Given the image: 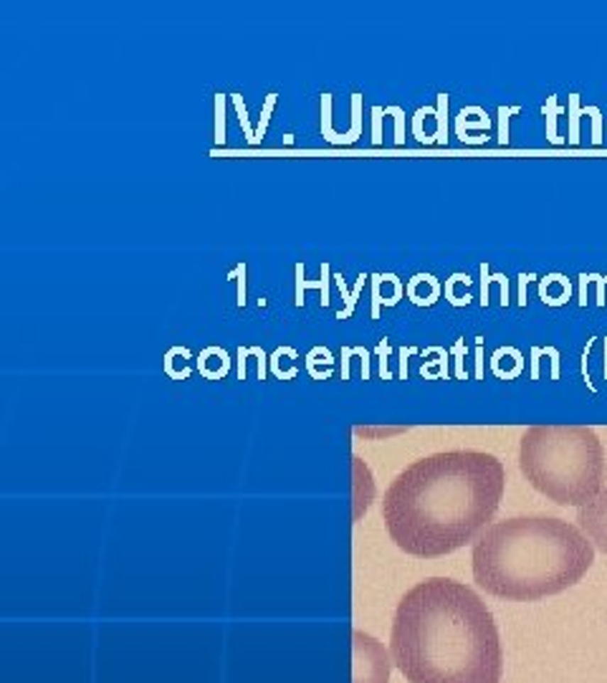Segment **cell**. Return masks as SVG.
<instances>
[{
    "mask_svg": "<svg viewBox=\"0 0 607 683\" xmlns=\"http://www.w3.org/2000/svg\"><path fill=\"white\" fill-rule=\"evenodd\" d=\"M435 122H438L435 142L445 145V142H448V94H438V114H435Z\"/></svg>",
    "mask_w": 607,
    "mask_h": 683,
    "instance_id": "cell-15",
    "label": "cell"
},
{
    "mask_svg": "<svg viewBox=\"0 0 607 683\" xmlns=\"http://www.w3.org/2000/svg\"><path fill=\"white\" fill-rule=\"evenodd\" d=\"M197 370L208 380H220V377H226L231 372V354L223 347H218V344L205 347L197 354Z\"/></svg>",
    "mask_w": 607,
    "mask_h": 683,
    "instance_id": "cell-10",
    "label": "cell"
},
{
    "mask_svg": "<svg viewBox=\"0 0 607 683\" xmlns=\"http://www.w3.org/2000/svg\"><path fill=\"white\" fill-rule=\"evenodd\" d=\"M526 481L562 506H584L605 488V448L587 425H532L521 435Z\"/></svg>",
    "mask_w": 607,
    "mask_h": 683,
    "instance_id": "cell-4",
    "label": "cell"
},
{
    "mask_svg": "<svg viewBox=\"0 0 607 683\" xmlns=\"http://www.w3.org/2000/svg\"><path fill=\"white\" fill-rule=\"evenodd\" d=\"M276 99H278V94H268L266 97V104H263V111H261V122H258V129H256L253 145L263 142V134H266L268 122H271V111H273V106H276Z\"/></svg>",
    "mask_w": 607,
    "mask_h": 683,
    "instance_id": "cell-17",
    "label": "cell"
},
{
    "mask_svg": "<svg viewBox=\"0 0 607 683\" xmlns=\"http://www.w3.org/2000/svg\"><path fill=\"white\" fill-rule=\"evenodd\" d=\"M385 114L395 116V145H403L405 142V111L400 106H388Z\"/></svg>",
    "mask_w": 607,
    "mask_h": 683,
    "instance_id": "cell-23",
    "label": "cell"
},
{
    "mask_svg": "<svg viewBox=\"0 0 607 683\" xmlns=\"http://www.w3.org/2000/svg\"><path fill=\"white\" fill-rule=\"evenodd\" d=\"M410 354H417L415 347H403L400 349V372H403V380H408V357Z\"/></svg>",
    "mask_w": 607,
    "mask_h": 683,
    "instance_id": "cell-28",
    "label": "cell"
},
{
    "mask_svg": "<svg viewBox=\"0 0 607 683\" xmlns=\"http://www.w3.org/2000/svg\"><path fill=\"white\" fill-rule=\"evenodd\" d=\"M367 278H370L367 273H359L357 284H354L352 289H347V281H344L341 273H334V276H332V281L339 286L341 296H344V307L337 312V319H339V322H344V319H349L354 314V309H357V299H359V294H362L364 284H367Z\"/></svg>",
    "mask_w": 607,
    "mask_h": 683,
    "instance_id": "cell-13",
    "label": "cell"
},
{
    "mask_svg": "<svg viewBox=\"0 0 607 683\" xmlns=\"http://www.w3.org/2000/svg\"><path fill=\"white\" fill-rule=\"evenodd\" d=\"M251 357L258 359V377L261 380H266V352L261 347H241L238 349V380H246V362H248Z\"/></svg>",
    "mask_w": 607,
    "mask_h": 683,
    "instance_id": "cell-14",
    "label": "cell"
},
{
    "mask_svg": "<svg viewBox=\"0 0 607 683\" xmlns=\"http://www.w3.org/2000/svg\"><path fill=\"white\" fill-rule=\"evenodd\" d=\"M231 97H233V104H236V109H238V122H241V127H243V137L248 139V145H253L256 132L251 129L248 111H246V104H243V97L241 94H231Z\"/></svg>",
    "mask_w": 607,
    "mask_h": 683,
    "instance_id": "cell-19",
    "label": "cell"
},
{
    "mask_svg": "<svg viewBox=\"0 0 607 683\" xmlns=\"http://www.w3.org/2000/svg\"><path fill=\"white\" fill-rule=\"evenodd\" d=\"M463 349H466V342L463 339H458L456 342V347H453V354H456V375L458 377H466V372H463Z\"/></svg>",
    "mask_w": 607,
    "mask_h": 683,
    "instance_id": "cell-27",
    "label": "cell"
},
{
    "mask_svg": "<svg viewBox=\"0 0 607 683\" xmlns=\"http://www.w3.org/2000/svg\"><path fill=\"white\" fill-rule=\"evenodd\" d=\"M557 99L549 97L547 99V106H544V114H547V137H549V142H554V145H559L562 139L557 137Z\"/></svg>",
    "mask_w": 607,
    "mask_h": 683,
    "instance_id": "cell-20",
    "label": "cell"
},
{
    "mask_svg": "<svg viewBox=\"0 0 607 683\" xmlns=\"http://www.w3.org/2000/svg\"><path fill=\"white\" fill-rule=\"evenodd\" d=\"M390 653L408 683H501L503 648L474 587L425 577L398 602Z\"/></svg>",
    "mask_w": 607,
    "mask_h": 683,
    "instance_id": "cell-2",
    "label": "cell"
},
{
    "mask_svg": "<svg viewBox=\"0 0 607 683\" xmlns=\"http://www.w3.org/2000/svg\"><path fill=\"white\" fill-rule=\"evenodd\" d=\"M519 111H521L519 106H509V109L501 106V109H498V116H501V119H498V142H501V145L509 142V116L519 114Z\"/></svg>",
    "mask_w": 607,
    "mask_h": 683,
    "instance_id": "cell-22",
    "label": "cell"
},
{
    "mask_svg": "<svg viewBox=\"0 0 607 683\" xmlns=\"http://www.w3.org/2000/svg\"><path fill=\"white\" fill-rule=\"evenodd\" d=\"M322 137L329 145H354L362 137V94H352V122L347 132L332 129V94H322Z\"/></svg>",
    "mask_w": 607,
    "mask_h": 683,
    "instance_id": "cell-7",
    "label": "cell"
},
{
    "mask_svg": "<svg viewBox=\"0 0 607 683\" xmlns=\"http://www.w3.org/2000/svg\"><path fill=\"white\" fill-rule=\"evenodd\" d=\"M577 524L592 545L607 554V488H602L590 504L579 506Z\"/></svg>",
    "mask_w": 607,
    "mask_h": 683,
    "instance_id": "cell-6",
    "label": "cell"
},
{
    "mask_svg": "<svg viewBox=\"0 0 607 683\" xmlns=\"http://www.w3.org/2000/svg\"><path fill=\"white\" fill-rule=\"evenodd\" d=\"M539 294H542L544 304H549V307H559V304H564V301L569 299V294H572V286H569V281H567L564 276H559V273H549V276L542 278V284H539Z\"/></svg>",
    "mask_w": 607,
    "mask_h": 683,
    "instance_id": "cell-12",
    "label": "cell"
},
{
    "mask_svg": "<svg viewBox=\"0 0 607 683\" xmlns=\"http://www.w3.org/2000/svg\"><path fill=\"white\" fill-rule=\"evenodd\" d=\"M226 142V97L215 94V145Z\"/></svg>",
    "mask_w": 607,
    "mask_h": 683,
    "instance_id": "cell-16",
    "label": "cell"
},
{
    "mask_svg": "<svg viewBox=\"0 0 607 683\" xmlns=\"http://www.w3.org/2000/svg\"><path fill=\"white\" fill-rule=\"evenodd\" d=\"M440 281L433 276V273H415V276L405 284V294L408 299L415 304V307H433L435 301L440 299Z\"/></svg>",
    "mask_w": 607,
    "mask_h": 683,
    "instance_id": "cell-9",
    "label": "cell"
},
{
    "mask_svg": "<svg viewBox=\"0 0 607 683\" xmlns=\"http://www.w3.org/2000/svg\"><path fill=\"white\" fill-rule=\"evenodd\" d=\"M405 294V284L395 273H372L370 276V296H372V319H380L382 307H398Z\"/></svg>",
    "mask_w": 607,
    "mask_h": 683,
    "instance_id": "cell-8",
    "label": "cell"
},
{
    "mask_svg": "<svg viewBox=\"0 0 607 683\" xmlns=\"http://www.w3.org/2000/svg\"><path fill=\"white\" fill-rule=\"evenodd\" d=\"M329 281H332V271L327 261L322 263V278H319V281H307V278H304V263H296V307H304V291L307 289L322 291V307H329L332 301Z\"/></svg>",
    "mask_w": 607,
    "mask_h": 683,
    "instance_id": "cell-11",
    "label": "cell"
},
{
    "mask_svg": "<svg viewBox=\"0 0 607 683\" xmlns=\"http://www.w3.org/2000/svg\"><path fill=\"white\" fill-rule=\"evenodd\" d=\"M317 365L329 367V370H332V365H334V357H332V352L327 347H314L312 352L307 354V372H314L317 370Z\"/></svg>",
    "mask_w": 607,
    "mask_h": 683,
    "instance_id": "cell-18",
    "label": "cell"
},
{
    "mask_svg": "<svg viewBox=\"0 0 607 683\" xmlns=\"http://www.w3.org/2000/svg\"><path fill=\"white\" fill-rule=\"evenodd\" d=\"M377 352H380V375L385 377V380H390V370H388L390 342H388V339H380V344H377Z\"/></svg>",
    "mask_w": 607,
    "mask_h": 683,
    "instance_id": "cell-26",
    "label": "cell"
},
{
    "mask_svg": "<svg viewBox=\"0 0 607 683\" xmlns=\"http://www.w3.org/2000/svg\"><path fill=\"white\" fill-rule=\"evenodd\" d=\"M246 271H248L246 263H238V266L228 273V278H238V307H246Z\"/></svg>",
    "mask_w": 607,
    "mask_h": 683,
    "instance_id": "cell-24",
    "label": "cell"
},
{
    "mask_svg": "<svg viewBox=\"0 0 607 683\" xmlns=\"http://www.w3.org/2000/svg\"><path fill=\"white\" fill-rule=\"evenodd\" d=\"M474 579L503 600H542L577 585L595 562V545L557 516H511L486 527L471 552Z\"/></svg>",
    "mask_w": 607,
    "mask_h": 683,
    "instance_id": "cell-3",
    "label": "cell"
},
{
    "mask_svg": "<svg viewBox=\"0 0 607 683\" xmlns=\"http://www.w3.org/2000/svg\"><path fill=\"white\" fill-rule=\"evenodd\" d=\"M354 666L352 683H390V655L370 633H352Z\"/></svg>",
    "mask_w": 607,
    "mask_h": 683,
    "instance_id": "cell-5",
    "label": "cell"
},
{
    "mask_svg": "<svg viewBox=\"0 0 607 683\" xmlns=\"http://www.w3.org/2000/svg\"><path fill=\"white\" fill-rule=\"evenodd\" d=\"M579 97L577 94H572L569 97V145H577L579 142Z\"/></svg>",
    "mask_w": 607,
    "mask_h": 683,
    "instance_id": "cell-21",
    "label": "cell"
},
{
    "mask_svg": "<svg viewBox=\"0 0 607 683\" xmlns=\"http://www.w3.org/2000/svg\"><path fill=\"white\" fill-rule=\"evenodd\" d=\"M506 469L486 451H440L412 461L382 498V519L408 554L440 557L469 545L493 519Z\"/></svg>",
    "mask_w": 607,
    "mask_h": 683,
    "instance_id": "cell-1",
    "label": "cell"
},
{
    "mask_svg": "<svg viewBox=\"0 0 607 683\" xmlns=\"http://www.w3.org/2000/svg\"><path fill=\"white\" fill-rule=\"evenodd\" d=\"M382 114H385L382 106H372V142L375 145L382 142Z\"/></svg>",
    "mask_w": 607,
    "mask_h": 683,
    "instance_id": "cell-25",
    "label": "cell"
}]
</instances>
